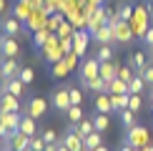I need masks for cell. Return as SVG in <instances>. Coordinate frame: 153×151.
I'll use <instances>...</instances> for the list:
<instances>
[{
  "label": "cell",
  "instance_id": "obj_2",
  "mask_svg": "<svg viewBox=\"0 0 153 151\" xmlns=\"http://www.w3.org/2000/svg\"><path fill=\"white\" fill-rule=\"evenodd\" d=\"M25 113H30L33 118L45 116L48 113V101L40 98V96H35V93H30V96L25 98Z\"/></svg>",
  "mask_w": 153,
  "mask_h": 151
},
{
  "label": "cell",
  "instance_id": "obj_20",
  "mask_svg": "<svg viewBox=\"0 0 153 151\" xmlns=\"http://www.w3.org/2000/svg\"><path fill=\"white\" fill-rule=\"evenodd\" d=\"M91 118H93L95 131H100V134L111 129V116H108V113H98V111H93V116H91Z\"/></svg>",
  "mask_w": 153,
  "mask_h": 151
},
{
  "label": "cell",
  "instance_id": "obj_28",
  "mask_svg": "<svg viewBox=\"0 0 153 151\" xmlns=\"http://www.w3.org/2000/svg\"><path fill=\"white\" fill-rule=\"evenodd\" d=\"M113 55H116V50H113L111 46H100L98 50H95V58H98L100 63H105V61H116Z\"/></svg>",
  "mask_w": 153,
  "mask_h": 151
},
{
  "label": "cell",
  "instance_id": "obj_24",
  "mask_svg": "<svg viewBox=\"0 0 153 151\" xmlns=\"http://www.w3.org/2000/svg\"><path fill=\"white\" fill-rule=\"evenodd\" d=\"M108 96H111V103H113V108H116V113L128 108V93H108Z\"/></svg>",
  "mask_w": 153,
  "mask_h": 151
},
{
  "label": "cell",
  "instance_id": "obj_14",
  "mask_svg": "<svg viewBox=\"0 0 153 151\" xmlns=\"http://www.w3.org/2000/svg\"><path fill=\"white\" fill-rule=\"evenodd\" d=\"M38 118H33V116H30V113H23V116H20V129H18V131H20V134H25V136H35L38 134Z\"/></svg>",
  "mask_w": 153,
  "mask_h": 151
},
{
  "label": "cell",
  "instance_id": "obj_16",
  "mask_svg": "<svg viewBox=\"0 0 153 151\" xmlns=\"http://www.w3.org/2000/svg\"><path fill=\"white\" fill-rule=\"evenodd\" d=\"M138 113L136 111H131V108H123V111H118V118H120V126H123V129L126 131H128V129H133V126H136L138 123Z\"/></svg>",
  "mask_w": 153,
  "mask_h": 151
},
{
  "label": "cell",
  "instance_id": "obj_31",
  "mask_svg": "<svg viewBox=\"0 0 153 151\" xmlns=\"http://www.w3.org/2000/svg\"><path fill=\"white\" fill-rule=\"evenodd\" d=\"M85 46H88V33H85V35H83V33H75V50H73V53L83 55V53H85V50H83Z\"/></svg>",
  "mask_w": 153,
  "mask_h": 151
},
{
  "label": "cell",
  "instance_id": "obj_19",
  "mask_svg": "<svg viewBox=\"0 0 153 151\" xmlns=\"http://www.w3.org/2000/svg\"><path fill=\"white\" fill-rule=\"evenodd\" d=\"M116 76H118V63H116V61L100 63V78H103V81H113Z\"/></svg>",
  "mask_w": 153,
  "mask_h": 151
},
{
  "label": "cell",
  "instance_id": "obj_13",
  "mask_svg": "<svg viewBox=\"0 0 153 151\" xmlns=\"http://www.w3.org/2000/svg\"><path fill=\"white\" fill-rule=\"evenodd\" d=\"M0 108L3 111H20V101H18V96L0 88Z\"/></svg>",
  "mask_w": 153,
  "mask_h": 151
},
{
  "label": "cell",
  "instance_id": "obj_51",
  "mask_svg": "<svg viewBox=\"0 0 153 151\" xmlns=\"http://www.w3.org/2000/svg\"><path fill=\"white\" fill-rule=\"evenodd\" d=\"M0 151H3V146H0Z\"/></svg>",
  "mask_w": 153,
  "mask_h": 151
},
{
  "label": "cell",
  "instance_id": "obj_7",
  "mask_svg": "<svg viewBox=\"0 0 153 151\" xmlns=\"http://www.w3.org/2000/svg\"><path fill=\"white\" fill-rule=\"evenodd\" d=\"M5 146H8V149H15V151H30V136L15 131V134L5 141Z\"/></svg>",
  "mask_w": 153,
  "mask_h": 151
},
{
  "label": "cell",
  "instance_id": "obj_40",
  "mask_svg": "<svg viewBox=\"0 0 153 151\" xmlns=\"http://www.w3.org/2000/svg\"><path fill=\"white\" fill-rule=\"evenodd\" d=\"M8 13V0H0V15H5Z\"/></svg>",
  "mask_w": 153,
  "mask_h": 151
},
{
  "label": "cell",
  "instance_id": "obj_46",
  "mask_svg": "<svg viewBox=\"0 0 153 151\" xmlns=\"http://www.w3.org/2000/svg\"><path fill=\"white\" fill-rule=\"evenodd\" d=\"M148 58H151V61H153V48H148Z\"/></svg>",
  "mask_w": 153,
  "mask_h": 151
},
{
  "label": "cell",
  "instance_id": "obj_41",
  "mask_svg": "<svg viewBox=\"0 0 153 151\" xmlns=\"http://www.w3.org/2000/svg\"><path fill=\"white\" fill-rule=\"evenodd\" d=\"M118 151H138V149H136V146H131V144H126V141H123V146H120Z\"/></svg>",
  "mask_w": 153,
  "mask_h": 151
},
{
  "label": "cell",
  "instance_id": "obj_15",
  "mask_svg": "<svg viewBox=\"0 0 153 151\" xmlns=\"http://www.w3.org/2000/svg\"><path fill=\"white\" fill-rule=\"evenodd\" d=\"M68 129H73L80 138H85L88 134H93V131H95V126H93V118H83L80 123H68Z\"/></svg>",
  "mask_w": 153,
  "mask_h": 151
},
{
  "label": "cell",
  "instance_id": "obj_21",
  "mask_svg": "<svg viewBox=\"0 0 153 151\" xmlns=\"http://www.w3.org/2000/svg\"><path fill=\"white\" fill-rule=\"evenodd\" d=\"M85 91H93V93H108V81H103L98 76V78H93V81H85Z\"/></svg>",
  "mask_w": 153,
  "mask_h": 151
},
{
  "label": "cell",
  "instance_id": "obj_26",
  "mask_svg": "<svg viewBox=\"0 0 153 151\" xmlns=\"http://www.w3.org/2000/svg\"><path fill=\"white\" fill-rule=\"evenodd\" d=\"M108 93H128V83L116 76L113 81H108Z\"/></svg>",
  "mask_w": 153,
  "mask_h": 151
},
{
  "label": "cell",
  "instance_id": "obj_45",
  "mask_svg": "<svg viewBox=\"0 0 153 151\" xmlns=\"http://www.w3.org/2000/svg\"><path fill=\"white\" fill-rule=\"evenodd\" d=\"M93 151H111V149H108L105 144H103V146H98V149H93Z\"/></svg>",
  "mask_w": 153,
  "mask_h": 151
},
{
  "label": "cell",
  "instance_id": "obj_23",
  "mask_svg": "<svg viewBox=\"0 0 153 151\" xmlns=\"http://www.w3.org/2000/svg\"><path fill=\"white\" fill-rule=\"evenodd\" d=\"M146 86H148V83L143 81V76H141V73H136V76L128 81V93H143V91H146Z\"/></svg>",
  "mask_w": 153,
  "mask_h": 151
},
{
  "label": "cell",
  "instance_id": "obj_17",
  "mask_svg": "<svg viewBox=\"0 0 153 151\" xmlns=\"http://www.w3.org/2000/svg\"><path fill=\"white\" fill-rule=\"evenodd\" d=\"M0 88H3V91H8V93H13V96H18V98H20V96H23V88H25V83H23L20 78H8V81H5V83L0 86Z\"/></svg>",
  "mask_w": 153,
  "mask_h": 151
},
{
  "label": "cell",
  "instance_id": "obj_1",
  "mask_svg": "<svg viewBox=\"0 0 153 151\" xmlns=\"http://www.w3.org/2000/svg\"><path fill=\"white\" fill-rule=\"evenodd\" d=\"M50 106H53L58 113H65L68 108H71V93H68V86H58L53 88V93H50Z\"/></svg>",
  "mask_w": 153,
  "mask_h": 151
},
{
  "label": "cell",
  "instance_id": "obj_39",
  "mask_svg": "<svg viewBox=\"0 0 153 151\" xmlns=\"http://www.w3.org/2000/svg\"><path fill=\"white\" fill-rule=\"evenodd\" d=\"M58 146H60V141L58 144H45V149H43V151H58Z\"/></svg>",
  "mask_w": 153,
  "mask_h": 151
},
{
  "label": "cell",
  "instance_id": "obj_30",
  "mask_svg": "<svg viewBox=\"0 0 153 151\" xmlns=\"http://www.w3.org/2000/svg\"><path fill=\"white\" fill-rule=\"evenodd\" d=\"M128 108L136 111V113H141V108H143V98H141V93H128Z\"/></svg>",
  "mask_w": 153,
  "mask_h": 151
},
{
  "label": "cell",
  "instance_id": "obj_38",
  "mask_svg": "<svg viewBox=\"0 0 153 151\" xmlns=\"http://www.w3.org/2000/svg\"><path fill=\"white\" fill-rule=\"evenodd\" d=\"M143 46H146V48H153V28L146 30V35H143Z\"/></svg>",
  "mask_w": 153,
  "mask_h": 151
},
{
  "label": "cell",
  "instance_id": "obj_11",
  "mask_svg": "<svg viewBox=\"0 0 153 151\" xmlns=\"http://www.w3.org/2000/svg\"><path fill=\"white\" fill-rule=\"evenodd\" d=\"M113 35H116V40H120V43H131V40H133V28H131V23L118 20L116 25H113Z\"/></svg>",
  "mask_w": 153,
  "mask_h": 151
},
{
  "label": "cell",
  "instance_id": "obj_47",
  "mask_svg": "<svg viewBox=\"0 0 153 151\" xmlns=\"http://www.w3.org/2000/svg\"><path fill=\"white\" fill-rule=\"evenodd\" d=\"M3 151H15V149H8V146H5V144H3Z\"/></svg>",
  "mask_w": 153,
  "mask_h": 151
},
{
  "label": "cell",
  "instance_id": "obj_4",
  "mask_svg": "<svg viewBox=\"0 0 153 151\" xmlns=\"http://www.w3.org/2000/svg\"><path fill=\"white\" fill-rule=\"evenodd\" d=\"M0 28H3V33L5 35H10V38H18L23 33V23L18 20L13 13H5V15H0Z\"/></svg>",
  "mask_w": 153,
  "mask_h": 151
},
{
  "label": "cell",
  "instance_id": "obj_44",
  "mask_svg": "<svg viewBox=\"0 0 153 151\" xmlns=\"http://www.w3.org/2000/svg\"><path fill=\"white\" fill-rule=\"evenodd\" d=\"M5 83V76H3V66H0V86Z\"/></svg>",
  "mask_w": 153,
  "mask_h": 151
},
{
  "label": "cell",
  "instance_id": "obj_3",
  "mask_svg": "<svg viewBox=\"0 0 153 151\" xmlns=\"http://www.w3.org/2000/svg\"><path fill=\"white\" fill-rule=\"evenodd\" d=\"M100 76V61L91 55V58H83L80 63V83H85V81H93Z\"/></svg>",
  "mask_w": 153,
  "mask_h": 151
},
{
  "label": "cell",
  "instance_id": "obj_12",
  "mask_svg": "<svg viewBox=\"0 0 153 151\" xmlns=\"http://www.w3.org/2000/svg\"><path fill=\"white\" fill-rule=\"evenodd\" d=\"M93 38L100 43V46H111V43L116 40V35H113V25L105 23V25H100V28H95L93 30Z\"/></svg>",
  "mask_w": 153,
  "mask_h": 151
},
{
  "label": "cell",
  "instance_id": "obj_34",
  "mask_svg": "<svg viewBox=\"0 0 153 151\" xmlns=\"http://www.w3.org/2000/svg\"><path fill=\"white\" fill-rule=\"evenodd\" d=\"M133 76H136V71H133L131 66H118V78H120V81H126V83H128Z\"/></svg>",
  "mask_w": 153,
  "mask_h": 151
},
{
  "label": "cell",
  "instance_id": "obj_52",
  "mask_svg": "<svg viewBox=\"0 0 153 151\" xmlns=\"http://www.w3.org/2000/svg\"><path fill=\"white\" fill-rule=\"evenodd\" d=\"M151 88H153V86H151ZM151 93H153V91H151Z\"/></svg>",
  "mask_w": 153,
  "mask_h": 151
},
{
  "label": "cell",
  "instance_id": "obj_25",
  "mask_svg": "<svg viewBox=\"0 0 153 151\" xmlns=\"http://www.w3.org/2000/svg\"><path fill=\"white\" fill-rule=\"evenodd\" d=\"M65 116H68V123H80L85 118V111H83V106H71L65 111Z\"/></svg>",
  "mask_w": 153,
  "mask_h": 151
},
{
  "label": "cell",
  "instance_id": "obj_48",
  "mask_svg": "<svg viewBox=\"0 0 153 151\" xmlns=\"http://www.w3.org/2000/svg\"><path fill=\"white\" fill-rule=\"evenodd\" d=\"M3 38H5V33H3V28H0V40H3Z\"/></svg>",
  "mask_w": 153,
  "mask_h": 151
},
{
  "label": "cell",
  "instance_id": "obj_29",
  "mask_svg": "<svg viewBox=\"0 0 153 151\" xmlns=\"http://www.w3.org/2000/svg\"><path fill=\"white\" fill-rule=\"evenodd\" d=\"M133 5H128V3H123V5H118V20H123V23H131L133 20Z\"/></svg>",
  "mask_w": 153,
  "mask_h": 151
},
{
  "label": "cell",
  "instance_id": "obj_43",
  "mask_svg": "<svg viewBox=\"0 0 153 151\" xmlns=\"http://www.w3.org/2000/svg\"><path fill=\"white\" fill-rule=\"evenodd\" d=\"M58 151H71V149H68V146H65V144H63V141H60V146H58Z\"/></svg>",
  "mask_w": 153,
  "mask_h": 151
},
{
  "label": "cell",
  "instance_id": "obj_49",
  "mask_svg": "<svg viewBox=\"0 0 153 151\" xmlns=\"http://www.w3.org/2000/svg\"><path fill=\"white\" fill-rule=\"evenodd\" d=\"M151 111H153V93H151Z\"/></svg>",
  "mask_w": 153,
  "mask_h": 151
},
{
  "label": "cell",
  "instance_id": "obj_8",
  "mask_svg": "<svg viewBox=\"0 0 153 151\" xmlns=\"http://www.w3.org/2000/svg\"><path fill=\"white\" fill-rule=\"evenodd\" d=\"M60 141L65 144V146L71 149V151H85V149H83V138L75 134L73 129H68V126H65V134L60 136Z\"/></svg>",
  "mask_w": 153,
  "mask_h": 151
},
{
  "label": "cell",
  "instance_id": "obj_42",
  "mask_svg": "<svg viewBox=\"0 0 153 151\" xmlns=\"http://www.w3.org/2000/svg\"><path fill=\"white\" fill-rule=\"evenodd\" d=\"M146 8H148V18L153 20V0H148V3H146Z\"/></svg>",
  "mask_w": 153,
  "mask_h": 151
},
{
  "label": "cell",
  "instance_id": "obj_35",
  "mask_svg": "<svg viewBox=\"0 0 153 151\" xmlns=\"http://www.w3.org/2000/svg\"><path fill=\"white\" fill-rule=\"evenodd\" d=\"M68 93H71V103H73V106H83V93L78 91V88L68 86Z\"/></svg>",
  "mask_w": 153,
  "mask_h": 151
},
{
  "label": "cell",
  "instance_id": "obj_50",
  "mask_svg": "<svg viewBox=\"0 0 153 151\" xmlns=\"http://www.w3.org/2000/svg\"><path fill=\"white\" fill-rule=\"evenodd\" d=\"M3 144H5V141H3V138H0V146H3Z\"/></svg>",
  "mask_w": 153,
  "mask_h": 151
},
{
  "label": "cell",
  "instance_id": "obj_32",
  "mask_svg": "<svg viewBox=\"0 0 153 151\" xmlns=\"http://www.w3.org/2000/svg\"><path fill=\"white\" fill-rule=\"evenodd\" d=\"M18 78H20V81H23L25 86H30V83H33V78H35V71H33V68H20V73H18Z\"/></svg>",
  "mask_w": 153,
  "mask_h": 151
},
{
  "label": "cell",
  "instance_id": "obj_36",
  "mask_svg": "<svg viewBox=\"0 0 153 151\" xmlns=\"http://www.w3.org/2000/svg\"><path fill=\"white\" fill-rule=\"evenodd\" d=\"M141 76H143V81H146L148 86H153V61H151L148 66L143 68V73H141Z\"/></svg>",
  "mask_w": 153,
  "mask_h": 151
},
{
  "label": "cell",
  "instance_id": "obj_10",
  "mask_svg": "<svg viewBox=\"0 0 153 151\" xmlns=\"http://www.w3.org/2000/svg\"><path fill=\"white\" fill-rule=\"evenodd\" d=\"M93 108L98 111V113H116V108H113V103H111V96L108 93H95V98H93Z\"/></svg>",
  "mask_w": 153,
  "mask_h": 151
},
{
  "label": "cell",
  "instance_id": "obj_6",
  "mask_svg": "<svg viewBox=\"0 0 153 151\" xmlns=\"http://www.w3.org/2000/svg\"><path fill=\"white\" fill-rule=\"evenodd\" d=\"M18 53H20V48H18V38L5 35L3 40H0V55H3V58H18Z\"/></svg>",
  "mask_w": 153,
  "mask_h": 151
},
{
  "label": "cell",
  "instance_id": "obj_22",
  "mask_svg": "<svg viewBox=\"0 0 153 151\" xmlns=\"http://www.w3.org/2000/svg\"><path fill=\"white\" fill-rule=\"evenodd\" d=\"M148 66V63H146V53L143 50H133V55H131V68L136 73H143V68Z\"/></svg>",
  "mask_w": 153,
  "mask_h": 151
},
{
  "label": "cell",
  "instance_id": "obj_5",
  "mask_svg": "<svg viewBox=\"0 0 153 151\" xmlns=\"http://www.w3.org/2000/svg\"><path fill=\"white\" fill-rule=\"evenodd\" d=\"M126 144H131V146H136V149H143L146 144H148V129L136 123L133 129H128V134H126Z\"/></svg>",
  "mask_w": 153,
  "mask_h": 151
},
{
  "label": "cell",
  "instance_id": "obj_37",
  "mask_svg": "<svg viewBox=\"0 0 153 151\" xmlns=\"http://www.w3.org/2000/svg\"><path fill=\"white\" fill-rule=\"evenodd\" d=\"M10 136H13V134H10V129L5 126V121H3V118H0V138H3V141H8Z\"/></svg>",
  "mask_w": 153,
  "mask_h": 151
},
{
  "label": "cell",
  "instance_id": "obj_18",
  "mask_svg": "<svg viewBox=\"0 0 153 151\" xmlns=\"http://www.w3.org/2000/svg\"><path fill=\"white\" fill-rule=\"evenodd\" d=\"M98 146H103V134H100V131H93V134H88L83 138V149L85 151H93Z\"/></svg>",
  "mask_w": 153,
  "mask_h": 151
},
{
  "label": "cell",
  "instance_id": "obj_27",
  "mask_svg": "<svg viewBox=\"0 0 153 151\" xmlns=\"http://www.w3.org/2000/svg\"><path fill=\"white\" fill-rule=\"evenodd\" d=\"M48 40H50V33H48L45 28H40V30H35V33H33V46L35 48H45Z\"/></svg>",
  "mask_w": 153,
  "mask_h": 151
},
{
  "label": "cell",
  "instance_id": "obj_9",
  "mask_svg": "<svg viewBox=\"0 0 153 151\" xmlns=\"http://www.w3.org/2000/svg\"><path fill=\"white\" fill-rule=\"evenodd\" d=\"M0 66H3V76H5V81L8 78H18V73H20V63H18V58H3L0 55Z\"/></svg>",
  "mask_w": 153,
  "mask_h": 151
},
{
  "label": "cell",
  "instance_id": "obj_33",
  "mask_svg": "<svg viewBox=\"0 0 153 151\" xmlns=\"http://www.w3.org/2000/svg\"><path fill=\"white\" fill-rule=\"evenodd\" d=\"M40 136H43V141H45V144H58V141H60L58 131H53V129H45V131H40Z\"/></svg>",
  "mask_w": 153,
  "mask_h": 151
}]
</instances>
